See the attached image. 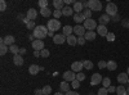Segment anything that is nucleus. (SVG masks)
Masks as SVG:
<instances>
[{
	"mask_svg": "<svg viewBox=\"0 0 129 95\" xmlns=\"http://www.w3.org/2000/svg\"><path fill=\"white\" fill-rule=\"evenodd\" d=\"M19 54H21V55L26 54V49H25V48H21V49H19Z\"/></svg>",
	"mask_w": 129,
	"mask_h": 95,
	"instance_id": "nucleus-53",
	"label": "nucleus"
},
{
	"mask_svg": "<svg viewBox=\"0 0 129 95\" xmlns=\"http://www.w3.org/2000/svg\"><path fill=\"white\" fill-rule=\"evenodd\" d=\"M34 55H35V57H39V55H40V51H35Z\"/></svg>",
	"mask_w": 129,
	"mask_h": 95,
	"instance_id": "nucleus-55",
	"label": "nucleus"
},
{
	"mask_svg": "<svg viewBox=\"0 0 129 95\" xmlns=\"http://www.w3.org/2000/svg\"><path fill=\"white\" fill-rule=\"evenodd\" d=\"M13 63H14L16 66L21 67L25 63V60H23V58H22V55H21V54H16V55H13Z\"/></svg>",
	"mask_w": 129,
	"mask_h": 95,
	"instance_id": "nucleus-16",
	"label": "nucleus"
},
{
	"mask_svg": "<svg viewBox=\"0 0 129 95\" xmlns=\"http://www.w3.org/2000/svg\"><path fill=\"white\" fill-rule=\"evenodd\" d=\"M74 21H75L76 23H80V22H85V21H87V18L84 17L83 13H75V14H74Z\"/></svg>",
	"mask_w": 129,
	"mask_h": 95,
	"instance_id": "nucleus-21",
	"label": "nucleus"
},
{
	"mask_svg": "<svg viewBox=\"0 0 129 95\" xmlns=\"http://www.w3.org/2000/svg\"><path fill=\"white\" fill-rule=\"evenodd\" d=\"M83 14H84V17L87 18V19H90L92 18V10L90 9H85L84 12H83Z\"/></svg>",
	"mask_w": 129,
	"mask_h": 95,
	"instance_id": "nucleus-37",
	"label": "nucleus"
},
{
	"mask_svg": "<svg viewBox=\"0 0 129 95\" xmlns=\"http://www.w3.org/2000/svg\"><path fill=\"white\" fill-rule=\"evenodd\" d=\"M66 40H67V37L63 34H57V35H54V37H53V41H54V44H57V45H61L63 43H66Z\"/></svg>",
	"mask_w": 129,
	"mask_h": 95,
	"instance_id": "nucleus-9",
	"label": "nucleus"
},
{
	"mask_svg": "<svg viewBox=\"0 0 129 95\" xmlns=\"http://www.w3.org/2000/svg\"><path fill=\"white\" fill-rule=\"evenodd\" d=\"M49 55H50V51L48 49H43L40 51V57H43V58H48Z\"/></svg>",
	"mask_w": 129,
	"mask_h": 95,
	"instance_id": "nucleus-36",
	"label": "nucleus"
},
{
	"mask_svg": "<svg viewBox=\"0 0 129 95\" xmlns=\"http://www.w3.org/2000/svg\"><path fill=\"white\" fill-rule=\"evenodd\" d=\"M85 27L84 26H81V25H76L74 27V34L75 35H78V37H83L84 35H85Z\"/></svg>",
	"mask_w": 129,
	"mask_h": 95,
	"instance_id": "nucleus-7",
	"label": "nucleus"
},
{
	"mask_svg": "<svg viewBox=\"0 0 129 95\" xmlns=\"http://www.w3.org/2000/svg\"><path fill=\"white\" fill-rule=\"evenodd\" d=\"M48 35H49V36H52V37H54V32H53V31H49Z\"/></svg>",
	"mask_w": 129,
	"mask_h": 95,
	"instance_id": "nucleus-54",
	"label": "nucleus"
},
{
	"mask_svg": "<svg viewBox=\"0 0 129 95\" xmlns=\"http://www.w3.org/2000/svg\"><path fill=\"white\" fill-rule=\"evenodd\" d=\"M9 51H10V53H13V55L19 54V49H18V46H17L16 44L12 45V46H9Z\"/></svg>",
	"mask_w": 129,
	"mask_h": 95,
	"instance_id": "nucleus-33",
	"label": "nucleus"
},
{
	"mask_svg": "<svg viewBox=\"0 0 129 95\" xmlns=\"http://www.w3.org/2000/svg\"><path fill=\"white\" fill-rule=\"evenodd\" d=\"M98 67H100L101 69L107 68V62H105V60H100V62H98Z\"/></svg>",
	"mask_w": 129,
	"mask_h": 95,
	"instance_id": "nucleus-44",
	"label": "nucleus"
},
{
	"mask_svg": "<svg viewBox=\"0 0 129 95\" xmlns=\"http://www.w3.org/2000/svg\"><path fill=\"white\" fill-rule=\"evenodd\" d=\"M53 16H54V18L56 19H58V18H61L63 14H62V10H58V9H56L54 12H53Z\"/></svg>",
	"mask_w": 129,
	"mask_h": 95,
	"instance_id": "nucleus-40",
	"label": "nucleus"
},
{
	"mask_svg": "<svg viewBox=\"0 0 129 95\" xmlns=\"http://www.w3.org/2000/svg\"><path fill=\"white\" fill-rule=\"evenodd\" d=\"M126 92H128V95H129V87H128V89H126Z\"/></svg>",
	"mask_w": 129,
	"mask_h": 95,
	"instance_id": "nucleus-58",
	"label": "nucleus"
},
{
	"mask_svg": "<svg viewBox=\"0 0 129 95\" xmlns=\"http://www.w3.org/2000/svg\"><path fill=\"white\" fill-rule=\"evenodd\" d=\"M38 5L40 7V9H43V8H48L49 3H48V0H39V2H38Z\"/></svg>",
	"mask_w": 129,
	"mask_h": 95,
	"instance_id": "nucleus-34",
	"label": "nucleus"
},
{
	"mask_svg": "<svg viewBox=\"0 0 129 95\" xmlns=\"http://www.w3.org/2000/svg\"><path fill=\"white\" fill-rule=\"evenodd\" d=\"M97 34H98L100 36H107V34H109V30H107V27L106 26H103V25H100L98 27H97Z\"/></svg>",
	"mask_w": 129,
	"mask_h": 95,
	"instance_id": "nucleus-15",
	"label": "nucleus"
},
{
	"mask_svg": "<svg viewBox=\"0 0 129 95\" xmlns=\"http://www.w3.org/2000/svg\"><path fill=\"white\" fill-rule=\"evenodd\" d=\"M107 90H109V92H115V91H116V87L111 85V86H110L109 89H107Z\"/></svg>",
	"mask_w": 129,
	"mask_h": 95,
	"instance_id": "nucleus-49",
	"label": "nucleus"
},
{
	"mask_svg": "<svg viewBox=\"0 0 129 95\" xmlns=\"http://www.w3.org/2000/svg\"><path fill=\"white\" fill-rule=\"evenodd\" d=\"M53 5H54L56 9L62 10L64 8V0H54V2H53Z\"/></svg>",
	"mask_w": 129,
	"mask_h": 95,
	"instance_id": "nucleus-25",
	"label": "nucleus"
},
{
	"mask_svg": "<svg viewBox=\"0 0 129 95\" xmlns=\"http://www.w3.org/2000/svg\"><path fill=\"white\" fill-rule=\"evenodd\" d=\"M62 14L63 16H66V17H70V16H74L75 12H74V9L69 5H64V8L62 9Z\"/></svg>",
	"mask_w": 129,
	"mask_h": 95,
	"instance_id": "nucleus-18",
	"label": "nucleus"
},
{
	"mask_svg": "<svg viewBox=\"0 0 129 95\" xmlns=\"http://www.w3.org/2000/svg\"><path fill=\"white\" fill-rule=\"evenodd\" d=\"M26 26H27V28H28V30H32V31H34V30L36 28V26H35V22H34V21H28V23H27Z\"/></svg>",
	"mask_w": 129,
	"mask_h": 95,
	"instance_id": "nucleus-41",
	"label": "nucleus"
},
{
	"mask_svg": "<svg viewBox=\"0 0 129 95\" xmlns=\"http://www.w3.org/2000/svg\"><path fill=\"white\" fill-rule=\"evenodd\" d=\"M111 21H112V22H119V21H121V18H120L119 14H116V16L111 17Z\"/></svg>",
	"mask_w": 129,
	"mask_h": 95,
	"instance_id": "nucleus-48",
	"label": "nucleus"
},
{
	"mask_svg": "<svg viewBox=\"0 0 129 95\" xmlns=\"http://www.w3.org/2000/svg\"><path fill=\"white\" fill-rule=\"evenodd\" d=\"M40 14L43 17H49L52 14V10L49 8H43V9H40Z\"/></svg>",
	"mask_w": 129,
	"mask_h": 95,
	"instance_id": "nucleus-30",
	"label": "nucleus"
},
{
	"mask_svg": "<svg viewBox=\"0 0 129 95\" xmlns=\"http://www.w3.org/2000/svg\"><path fill=\"white\" fill-rule=\"evenodd\" d=\"M39 71H41V67H39V66H36V64H31V66H30V68H28L30 75H32V76L38 75Z\"/></svg>",
	"mask_w": 129,
	"mask_h": 95,
	"instance_id": "nucleus-20",
	"label": "nucleus"
},
{
	"mask_svg": "<svg viewBox=\"0 0 129 95\" xmlns=\"http://www.w3.org/2000/svg\"><path fill=\"white\" fill-rule=\"evenodd\" d=\"M83 68H84V66H83V62H74L72 64H71V71H74L75 73H79V72H81L83 71Z\"/></svg>",
	"mask_w": 129,
	"mask_h": 95,
	"instance_id": "nucleus-11",
	"label": "nucleus"
},
{
	"mask_svg": "<svg viewBox=\"0 0 129 95\" xmlns=\"http://www.w3.org/2000/svg\"><path fill=\"white\" fill-rule=\"evenodd\" d=\"M62 31H63V35L66 36V37H69V36H71L72 35V32H74V27L72 26H63V28H62Z\"/></svg>",
	"mask_w": 129,
	"mask_h": 95,
	"instance_id": "nucleus-19",
	"label": "nucleus"
},
{
	"mask_svg": "<svg viewBox=\"0 0 129 95\" xmlns=\"http://www.w3.org/2000/svg\"><path fill=\"white\" fill-rule=\"evenodd\" d=\"M64 95H79V92H76V91H69V92H66Z\"/></svg>",
	"mask_w": 129,
	"mask_h": 95,
	"instance_id": "nucleus-52",
	"label": "nucleus"
},
{
	"mask_svg": "<svg viewBox=\"0 0 129 95\" xmlns=\"http://www.w3.org/2000/svg\"><path fill=\"white\" fill-rule=\"evenodd\" d=\"M100 25H103V26H106L107 23H109V22H111V17L109 16V14H102L101 17H100Z\"/></svg>",
	"mask_w": 129,
	"mask_h": 95,
	"instance_id": "nucleus-17",
	"label": "nucleus"
},
{
	"mask_svg": "<svg viewBox=\"0 0 129 95\" xmlns=\"http://www.w3.org/2000/svg\"><path fill=\"white\" fill-rule=\"evenodd\" d=\"M63 80L64 81H70L72 82L74 80H76V73H75L74 71H66V72H63Z\"/></svg>",
	"mask_w": 129,
	"mask_h": 95,
	"instance_id": "nucleus-6",
	"label": "nucleus"
},
{
	"mask_svg": "<svg viewBox=\"0 0 129 95\" xmlns=\"http://www.w3.org/2000/svg\"><path fill=\"white\" fill-rule=\"evenodd\" d=\"M83 66L85 69H92L93 68V63L90 60H83Z\"/></svg>",
	"mask_w": 129,
	"mask_h": 95,
	"instance_id": "nucleus-32",
	"label": "nucleus"
},
{
	"mask_svg": "<svg viewBox=\"0 0 129 95\" xmlns=\"http://www.w3.org/2000/svg\"><path fill=\"white\" fill-rule=\"evenodd\" d=\"M41 90H43V95H49V94L52 92V87H50L49 85L44 86V87H43Z\"/></svg>",
	"mask_w": 129,
	"mask_h": 95,
	"instance_id": "nucleus-35",
	"label": "nucleus"
},
{
	"mask_svg": "<svg viewBox=\"0 0 129 95\" xmlns=\"http://www.w3.org/2000/svg\"><path fill=\"white\" fill-rule=\"evenodd\" d=\"M102 80H103V77L100 75V73H93L92 78H90V83L93 86H95V85H98V83H101Z\"/></svg>",
	"mask_w": 129,
	"mask_h": 95,
	"instance_id": "nucleus-10",
	"label": "nucleus"
},
{
	"mask_svg": "<svg viewBox=\"0 0 129 95\" xmlns=\"http://www.w3.org/2000/svg\"><path fill=\"white\" fill-rule=\"evenodd\" d=\"M95 36H97V34L94 32V31H87V32H85V35H84V37H85V40H87V41H93V40H95Z\"/></svg>",
	"mask_w": 129,
	"mask_h": 95,
	"instance_id": "nucleus-22",
	"label": "nucleus"
},
{
	"mask_svg": "<svg viewBox=\"0 0 129 95\" xmlns=\"http://www.w3.org/2000/svg\"><path fill=\"white\" fill-rule=\"evenodd\" d=\"M84 27H85V30H88V31H93V30H97V27H98V25H97V21H94L93 18H90V19H87L84 22V25H83Z\"/></svg>",
	"mask_w": 129,
	"mask_h": 95,
	"instance_id": "nucleus-4",
	"label": "nucleus"
},
{
	"mask_svg": "<svg viewBox=\"0 0 129 95\" xmlns=\"http://www.w3.org/2000/svg\"><path fill=\"white\" fill-rule=\"evenodd\" d=\"M110 86H111V81H110V78H109V77H103V80H102V87L109 89Z\"/></svg>",
	"mask_w": 129,
	"mask_h": 95,
	"instance_id": "nucleus-31",
	"label": "nucleus"
},
{
	"mask_svg": "<svg viewBox=\"0 0 129 95\" xmlns=\"http://www.w3.org/2000/svg\"><path fill=\"white\" fill-rule=\"evenodd\" d=\"M76 80H78V81H84V80H85L84 72H79V73H76Z\"/></svg>",
	"mask_w": 129,
	"mask_h": 95,
	"instance_id": "nucleus-42",
	"label": "nucleus"
},
{
	"mask_svg": "<svg viewBox=\"0 0 129 95\" xmlns=\"http://www.w3.org/2000/svg\"><path fill=\"white\" fill-rule=\"evenodd\" d=\"M126 73H128V76H129V67H128V69H126Z\"/></svg>",
	"mask_w": 129,
	"mask_h": 95,
	"instance_id": "nucleus-57",
	"label": "nucleus"
},
{
	"mask_svg": "<svg viewBox=\"0 0 129 95\" xmlns=\"http://www.w3.org/2000/svg\"><path fill=\"white\" fill-rule=\"evenodd\" d=\"M71 86H72L74 89H78V87L80 86V81H78V80H74V81L71 82Z\"/></svg>",
	"mask_w": 129,
	"mask_h": 95,
	"instance_id": "nucleus-46",
	"label": "nucleus"
},
{
	"mask_svg": "<svg viewBox=\"0 0 129 95\" xmlns=\"http://www.w3.org/2000/svg\"><path fill=\"white\" fill-rule=\"evenodd\" d=\"M109 94V90H107L106 87H101L98 91H97V95H107Z\"/></svg>",
	"mask_w": 129,
	"mask_h": 95,
	"instance_id": "nucleus-39",
	"label": "nucleus"
},
{
	"mask_svg": "<svg viewBox=\"0 0 129 95\" xmlns=\"http://www.w3.org/2000/svg\"><path fill=\"white\" fill-rule=\"evenodd\" d=\"M128 83H129V80H128Z\"/></svg>",
	"mask_w": 129,
	"mask_h": 95,
	"instance_id": "nucleus-59",
	"label": "nucleus"
},
{
	"mask_svg": "<svg viewBox=\"0 0 129 95\" xmlns=\"http://www.w3.org/2000/svg\"><path fill=\"white\" fill-rule=\"evenodd\" d=\"M14 41H16L14 36L8 35V36H5L4 39L0 40V43H4V44H5V45H8V46H12V45H14Z\"/></svg>",
	"mask_w": 129,
	"mask_h": 95,
	"instance_id": "nucleus-12",
	"label": "nucleus"
},
{
	"mask_svg": "<svg viewBox=\"0 0 129 95\" xmlns=\"http://www.w3.org/2000/svg\"><path fill=\"white\" fill-rule=\"evenodd\" d=\"M128 80H129V76L126 72H123L120 73L119 76H117V82H120V85H123V83H128Z\"/></svg>",
	"mask_w": 129,
	"mask_h": 95,
	"instance_id": "nucleus-14",
	"label": "nucleus"
},
{
	"mask_svg": "<svg viewBox=\"0 0 129 95\" xmlns=\"http://www.w3.org/2000/svg\"><path fill=\"white\" fill-rule=\"evenodd\" d=\"M116 95H128V92H126V89H125L123 85L117 86V87H116Z\"/></svg>",
	"mask_w": 129,
	"mask_h": 95,
	"instance_id": "nucleus-28",
	"label": "nucleus"
},
{
	"mask_svg": "<svg viewBox=\"0 0 129 95\" xmlns=\"http://www.w3.org/2000/svg\"><path fill=\"white\" fill-rule=\"evenodd\" d=\"M64 4L70 7V4H75V2H74V0H64Z\"/></svg>",
	"mask_w": 129,
	"mask_h": 95,
	"instance_id": "nucleus-50",
	"label": "nucleus"
},
{
	"mask_svg": "<svg viewBox=\"0 0 129 95\" xmlns=\"http://www.w3.org/2000/svg\"><path fill=\"white\" fill-rule=\"evenodd\" d=\"M48 32H49L48 27H45V26H36V28L32 31V35L35 36L36 40H43L44 37L48 36Z\"/></svg>",
	"mask_w": 129,
	"mask_h": 95,
	"instance_id": "nucleus-1",
	"label": "nucleus"
},
{
	"mask_svg": "<svg viewBox=\"0 0 129 95\" xmlns=\"http://www.w3.org/2000/svg\"><path fill=\"white\" fill-rule=\"evenodd\" d=\"M54 95H63V94H61V92H59V91H58V92H56V94H54Z\"/></svg>",
	"mask_w": 129,
	"mask_h": 95,
	"instance_id": "nucleus-56",
	"label": "nucleus"
},
{
	"mask_svg": "<svg viewBox=\"0 0 129 95\" xmlns=\"http://www.w3.org/2000/svg\"><path fill=\"white\" fill-rule=\"evenodd\" d=\"M106 39H107V41H110V43H112V41H115L116 36H115V34L109 32V34H107V36H106Z\"/></svg>",
	"mask_w": 129,
	"mask_h": 95,
	"instance_id": "nucleus-38",
	"label": "nucleus"
},
{
	"mask_svg": "<svg viewBox=\"0 0 129 95\" xmlns=\"http://www.w3.org/2000/svg\"><path fill=\"white\" fill-rule=\"evenodd\" d=\"M8 51H9L8 45H5L4 43H0V54H2V55H5Z\"/></svg>",
	"mask_w": 129,
	"mask_h": 95,
	"instance_id": "nucleus-29",
	"label": "nucleus"
},
{
	"mask_svg": "<svg viewBox=\"0 0 129 95\" xmlns=\"http://www.w3.org/2000/svg\"><path fill=\"white\" fill-rule=\"evenodd\" d=\"M85 43H87V40H85L84 36H83V37H78V44H79V45H84Z\"/></svg>",
	"mask_w": 129,
	"mask_h": 95,
	"instance_id": "nucleus-47",
	"label": "nucleus"
},
{
	"mask_svg": "<svg viewBox=\"0 0 129 95\" xmlns=\"http://www.w3.org/2000/svg\"><path fill=\"white\" fill-rule=\"evenodd\" d=\"M31 45H32V49H34L35 51H41L43 49H45L44 48V41L43 40H35Z\"/></svg>",
	"mask_w": 129,
	"mask_h": 95,
	"instance_id": "nucleus-8",
	"label": "nucleus"
},
{
	"mask_svg": "<svg viewBox=\"0 0 129 95\" xmlns=\"http://www.w3.org/2000/svg\"><path fill=\"white\" fill-rule=\"evenodd\" d=\"M121 25H123V27L129 28V18H124V19H121Z\"/></svg>",
	"mask_w": 129,
	"mask_h": 95,
	"instance_id": "nucleus-45",
	"label": "nucleus"
},
{
	"mask_svg": "<svg viewBox=\"0 0 129 95\" xmlns=\"http://www.w3.org/2000/svg\"><path fill=\"white\" fill-rule=\"evenodd\" d=\"M89 9L92 12H100L102 10V3L100 0H89Z\"/></svg>",
	"mask_w": 129,
	"mask_h": 95,
	"instance_id": "nucleus-3",
	"label": "nucleus"
},
{
	"mask_svg": "<svg viewBox=\"0 0 129 95\" xmlns=\"http://www.w3.org/2000/svg\"><path fill=\"white\" fill-rule=\"evenodd\" d=\"M36 17H38V12H36V9L30 8V9L27 10V13H26V18H27L28 21H35V19H36Z\"/></svg>",
	"mask_w": 129,
	"mask_h": 95,
	"instance_id": "nucleus-13",
	"label": "nucleus"
},
{
	"mask_svg": "<svg viewBox=\"0 0 129 95\" xmlns=\"http://www.w3.org/2000/svg\"><path fill=\"white\" fill-rule=\"evenodd\" d=\"M5 9H7V3H5V0H0V10H2V12H4Z\"/></svg>",
	"mask_w": 129,
	"mask_h": 95,
	"instance_id": "nucleus-43",
	"label": "nucleus"
},
{
	"mask_svg": "<svg viewBox=\"0 0 129 95\" xmlns=\"http://www.w3.org/2000/svg\"><path fill=\"white\" fill-rule=\"evenodd\" d=\"M35 95H43V90L41 89H36L35 90Z\"/></svg>",
	"mask_w": 129,
	"mask_h": 95,
	"instance_id": "nucleus-51",
	"label": "nucleus"
},
{
	"mask_svg": "<svg viewBox=\"0 0 129 95\" xmlns=\"http://www.w3.org/2000/svg\"><path fill=\"white\" fill-rule=\"evenodd\" d=\"M66 43H67L70 46H75V45H78V37L75 36V35H71V36H69V37H67Z\"/></svg>",
	"mask_w": 129,
	"mask_h": 95,
	"instance_id": "nucleus-24",
	"label": "nucleus"
},
{
	"mask_svg": "<svg viewBox=\"0 0 129 95\" xmlns=\"http://www.w3.org/2000/svg\"><path fill=\"white\" fill-rule=\"evenodd\" d=\"M117 68V63L115 60H109L107 62V69L109 71H115Z\"/></svg>",
	"mask_w": 129,
	"mask_h": 95,
	"instance_id": "nucleus-27",
	"label": "nucleus"
},
{
	"mask_svg": "<svg viewBox=\"0 0 129 95\" xmlns=\"http://www.w3.org/2000/svg\"><path fill=\"white\" fill-rule=\"evenodd\" d=\"M59 87H61V91H63V92H69V91H70V85H69V82H67V81L61 82Z\"/></svg>",
	"mask_w": 129,
	"mask_h": 95,
	"instance_id": "nucleus-26",
	"label": "nucleus"
},
{
	"mask_svg": "<svg viewBox=\"0 0 129 95\" xmlns=\"http://www.w3.org/2000/svg\"><path fill=\"white\" fill-rule=\"evenodd\" d=\"M106 14H109L110 17H114L117 14V7L114 3H109L106 5Z\"/></svg>",
	"mask_w": 129,
	"mask_h": 95,
	"instance_id": "nucleus-5",
	"label": "nucleus"
},
{
	"mask_svg": "<svg viewBox=\"0 0 129 95\" xmlns=\"http://www.w3.org/2000/svg\"><path fill=\"white\" fill-rule=\"evenodd\" d=\"M72 9H74V12H75V13H83V9H84L83 3H80V2H75Z\"/></svg>",
	"mask_w": 129,
	"mask_h": 95,
	"instance_id": "nucleus-23",
	"label": "nucleus"
},
{
	"mask_svg": "<svg viewBox=\"0 0 129 95\" xmlns=\"http://www.w3.org/2000/svg\"><path fill=\"white\" fill-rule=\"evenodd\" d=\"M48 30L49 31H58L61 28V22H59V19H56V18H53V19H49L48 21Z\"/></svg>",
	"mask_w": 129,
	"mask_h": 95,
	"instance_id": "nucleus-2",
	"label": "nucleus"
}]
</instances>
